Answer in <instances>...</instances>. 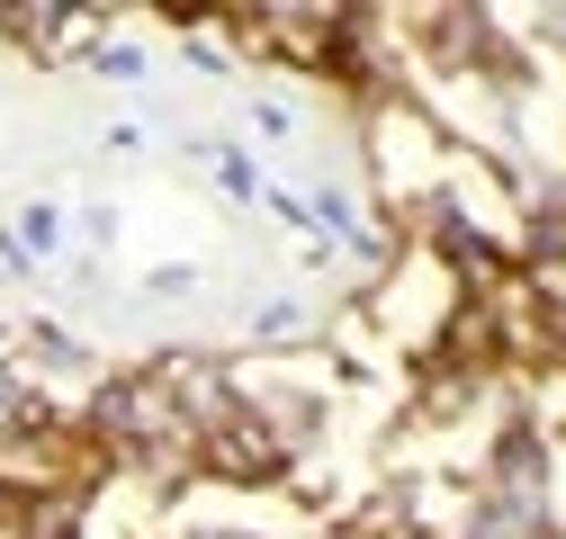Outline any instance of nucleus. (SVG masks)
<instances>
[{"label":"nucleus","instance_id":"nucleus-2","mask_svg":"<svg viewBox=\"0 0 566 539\" xmlns=\"http://www.w3.org/2000/svg\"><path fill=\"white\" fill-rule=\"evenodd\" d=\"M315 332V315L297 306V297H261V315H252V342H306Z\"/></svg>","mask_w":566,"mask_h":539},{"label":"nucleus","instance_id":"nucleus-4","mask_svg":"<svg viewBox=\"0 0 566 539\" xmlns=\"http://www.w3.org/2000/svg\"><path fill=\"white\" fill-rule=\"evenodd\" d=\"M91 73H99V82H145V54H135V45H99Z\"/></svg>","mask_w":566,"mask_h":539},{"label":"nucleus","instance_id":"nucleus-1","mask_svg":"<svg viewBox=\"0 0 566 539\" xmlns=\"http://www.w3.org/2000/svg\"><path fill=\"white\" fill-rule=\"evenodd\" d=\"M0 243H10L19 261H54V252H63V208H45V198H36V208L10 216V234H0Z\"/></svg>","mask_w":566,"mask_h":539},{"label":"nucleus","instance_id":"nucleus-3","mask_svg":"<svg viewBox=\"0 0 566 539\" xmlns=\"http://www.w3.org/2000/svg\"><path fill=\"white\" fill-rule=\"evenodd\" d=\"M73 234H82V252H117L126 216H117V208H82V216H73Z\"/></svg>","mask_w":566,"mask_h":539},{"label":"nucleus","instance_id":"nucleus-5","mask_svg":"<svg viewBox=\"0 0 566 539\" xmlns=\"http://www.w3.org/2000/svg\"><path fill=\"white\" fill-rule=\"evenodd\" d=\"M189 288H198V270H180V261H163L154 279H145V297H189Z\"/></svg>","mask_w":566,"mask_h":539}]
</instances>
